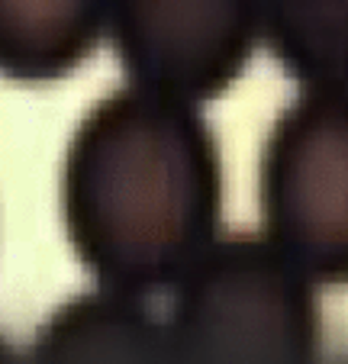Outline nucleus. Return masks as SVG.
Segmentation results:
<instances>
[{"label": "nucleus", "instance_id": "obj_1", "mask_svg": "<svg viewBox=\"0 0 348 364\" xmlns=\"http://www.w3.org/2000/svg\"><path fill=\"white\" fill-rule=\"evenodd\" d=\"M223 203L219 139L194 103L123 84L71 129L58 210L94 287L168 296L223 235Z\"/></svg>", "mask_w": 348, "mask_h": 364}, {"label": "nucleus", "instance_id": "obj_2", "mask_svg": "<svg viewBox=\"0 0 348 364\" xmlns=\"http://www.w3.org/2000/svg\"><path fill=\"white\" fill-rule=\"evenodd\" d=\"M162 316L181 364H322L320 287L261 232L219 235Z\"/></svg>", "mask_w": 348, "mask_h": 364}, {"label": "nucleus", "instance_id": "obj_3", "mask_svg": "<svg viewBox=\"0 0 348 364\" xmlns=\"http://www.w3.org/2000/svg\"><path fill=\"white\" fill-rule=\"evenodd\" d=\"M258 232L320 290L348 287V90L300 87L268 126Z\"/></svg>", "mask_w": 348, "mask_h": 364}, {"label": "nucleus", "instance_id": "obj_4", "mask_svg": "<svg viewBox=\"0 0 348 364\" xmlns=\"http://www.w3.org/2000/svg\"><path fill=\"white\" fill-rule=\"evenodd\" d=\"M107 39L126 84L204 107L261 46V0H110Z\"/></svg>", "mask_w": 348, "mask_h": 364}, {"label": "nucleus", "instance_id": "obj_5", "mask_svg": "<svg viewBox=\"0 0 348 364\" xmlns=\"http://www.w3.org/2000/svg\"><path fill=\"white\" fill-rule=\"evenodd\" d=\"M29 364H181L152 300L90 287L42 319Z\"/></svg>", "mask_w": 348, "mask_h": 364}, {"label": "nucleus", "instance_id": "obj_6", "mask_svg": "<svg viewBox=\"0 0 348 364\" xmlns=\"http://www.w3.org/2000/svg\"><path fill=\"white\" fill-rule=\"evenodd\" d=\"M110 0H0V75L48 84L75 75L107 36Z\"/></svg>", "mask_w": 348, "mask_h": 364}, {"label": "nucleus", "instance_id": "obj_7", "mask_svg": "<svg viewBox=\"0 0 348 364\" xmlns=\"http://www.w3.org/2000/svg\"><path fill=\"white\" fill-rule=\"evenodd\" d=\"M261 46L300 87L348 90V0H261Z\"/></svg>", "mask_w": 348, "mask_h": 364}, {"label": "nucleus", "instance_id": "obj_8", "mask_svg": "<svg viewBox=\"0 0 348 364\" xmlns=\"http://www.w3.org/2000/svg\"><path fill=\"white\" fill-rule=\"evenodd\" d=\"M0 364H29L26 348L14 345L7 336H0Z\"/></svg>", "mask_w": 348, "mask_h": 364}, {"label": "nucleus", "instance_id": "obj_9", "mask_svg": "<svg viewBox=\"0 0 348 364\" xmlns=\"http://www.w3.org/2000/svg\"><path fill=\"white\" fill-rule=\"evenodd\" d=\"M335 364H348V361H335Z\"/></svg>", "mask_w": 348, "mask_h": 364}]
</instances>
